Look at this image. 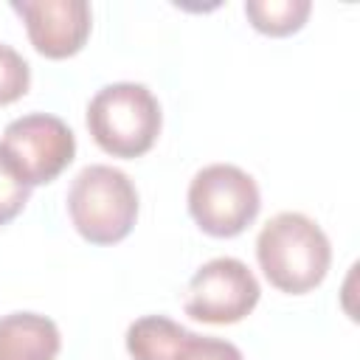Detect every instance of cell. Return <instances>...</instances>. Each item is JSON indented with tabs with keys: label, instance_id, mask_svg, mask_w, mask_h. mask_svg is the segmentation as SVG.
I'll return each mask as SVG.
<instances>
[{
	"label": "cell",
	"instance_id": "1",
	"mask_svg": "<svg viewBox=\"0 0 360 360\" xmlns=\"http://www.w3.org/2000/svg\"><path fill=\"white\" fill-rule=\"evenodd\" d=\"M256 262L267 284L284 295H307L332 267V242L304 211H278L256 233Z\"/></svg>",
	"mask_w": 360,
	"mask_h": 360
},
{
	"label": "cell",
	"instance_id": "2",
	"mask_svg": "<svg viewBox=\"0 0 360 360\" xmlns=\"http://www.w3.org/2000/svg\"><path fill=\"white\" fill-rule=\"evenodd\" d=\"M65 208L76 233L98 248L124 242L141 211L135 180L110 163H87L68 186Z\"/></svg>",
	"mask_w": 360,
	"mask_h": 360
},
{
	"label": "cell",
	"instance_id": "3",
	"mask_svg": "<svg viewBox=\"0 0 360 360\" xmlns=\"http://www.w3.org/2000/svg\"><path fill=\"white\" fill-rule=\"evenodd\" d=\"M84 124L104 155L135 160L158 143L163 107L143 82H112L93 93L84 110Z\"/></svg>",
	"mask_w": 360,
	"mask_h": 360
},
{
	"label": "cell",
	"instance_id": "4",
	"mask_svg": "<svg viewBox=\"0 0 360 360\" xmlns=\"http://www.w3.org/2000/svg\"><path fill=\"white\" fill-rule=\"evenodd\" d=\"M186 208L205 236L233 239L256 222L262 211V191L250 172L236 163L217 160L191 174Z\"/></svg>",
	"mask_w": 360,
	"mask_h": 360
},
{
	"label": "cell",
	"instance_id": "5",
	"mask_svg": "<svg viewBox=\"0 0 360 360\" xmlns=\"http://www.w3.org/2000/svg\"><path fill=\"white\" fill-rule=\"evenodd\" d=\"M262 298L256 273L236 256H214L202 262L186 284L183 312L208 326H231L245 321Z\"/></svg>",
	"mask_w": 360,
	"mask_h": 360
},
{
	"label": "cell",
	"instance_id": "6",
	"mask_svg": "<svg viewBox=\"0 0 360 360\" xmlns=\"http://www.w3.org/2000/svg\"><path fill=\"white\" fill-rule=\"evenodd\" d=\"M0 149L11 158L31 188L53 183L76 158L73 129L51 112H25L6 124Z\"/></svg>",
	"mask_w": 360,
	"mask_h": 360
},
{
	"label": "cell",
	"instance_id": "7",
	"mask_svg": "<svg viewBox=\"0 0 360 360\" xmlns=\"http://www.w3.org/2000/svg\"><path fill=\"white\" fill-rule=\"evenodd\" d=\"M11 11L22 20L31 48L45 59L76 56L93 31L87 0H11Z\"/></svg>",
	"mask_w": 360,
	"mask_h": 360
},
{
	"label": "cell",
	"instance_id": "8",
	"mask_svg": "<svg viewBox=\"0 0 360 360\" xmlns=\"http://www.w3.org/2000/svg\"><path fill=\"white\" fill-rule=\"evenodd\" d=\"M62 332L53 318L31 309L0 315V360H56Z\"/></svg>",
	"mask_w": 360,
	"mask_h": 360
},
{
	"label": "cell",
	"instance_id": "9",
	"mask_svg": "<svg viewBox=\"0 0 360 360\" xmlns=\"http://www.w3.org/2000/svg\"><path fill=\"white\" fill-rule=\"evenodd\" d=\"M183 332H186V326L169 315H160V312L141 315L127 326L124 349L132 360H169V354Z\"/></svg>",
	"mask_w": 360,
	"mask_h": 360
},
{
	"label": "cell",
	"instance_id": "10",
	"mask_svg": "<svg viewBox=\"0 0 360 360\" xmlns=\"http://www.w3.org/2000/svg\"><path fill=\"white\" fill-rule=\"evenodd\" d=\"M242 8L248 22L264 37H290L301 31L312 14L309 0H248Z\"/></svg>",
	"mask_w": 360,
	"mask_h": 360
},
{
	"label": "cell",
	"instance_id": "11",
	"mask_svg": "<svg viewBox=\"0 0 360 360\" xmlns=\"http://www.w3.org/2000/svg\"><path fill=\"white\" fill-rule=\"evenodd\" d=\"M169 360H245L242 349L225 338H217V335H200V332H191L186 329Z\"/></svg>",
	"mask_w": 360,
	"mask_h": 360
},
{
	"label": "cell",
	"instance_id": "12",
	"mask_svg": "<svg viewBox=\"0 0 360 360\" xmlns=\"http://www.w3.org/2000/svg\"><path fill=\"white\" fill-rule=\"evenodd\" d=\"M31 87L28 59L8 42H0V107L20 101Z\"/></svg>",
	"mask_w": 360,
	"mask_h": 360
},
{
	"label": "cell",
	"instance_id": "13",
	"mask_svg": "<svg viewBox=\"0 0 360 360\" xmlns=\"http://www.w3.org/2000/svg\"><path fill=\"white\" fill-rule=\"evenodd\" d=\"M28 200H31V186L17 172L11 158L0 149V228L17 219L28 205Z\"/></svg>",
	"mask_w": 360,
	"mask_h": 360
}]
</instances>
